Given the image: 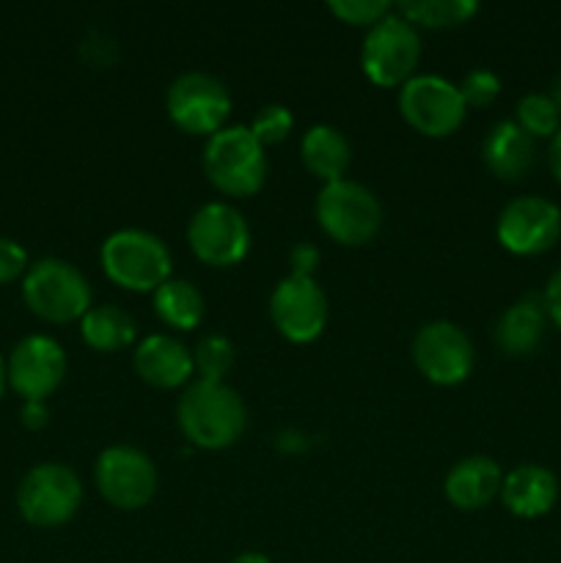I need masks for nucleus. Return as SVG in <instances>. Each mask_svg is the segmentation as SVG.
<instances>
[{
  "label": "nucleus",
  "instance_id": "obj_23",
  "mask_svg": "<svg viewBox=\"0 0 561 563\" xmlns=\"http://www.w3.org/2000/svg\"><path fill=\"white\" fill-rule=\"evenodd\" d=\"M152 302L157 317L174 330L198 328L204 319V311H207V302H204V295L198 291V286L185 278L165 280L152 295Z\"/></svg>",
  "mask_w": 561,
  "mask_h": 563
},
{
  "label": "nucleus",
  "instance_id": "obj_37",
  "mask_svg": "<svg viewBox=\"0 0 561 563\" xmlns=\"http://www.w3.org/2000/svg\"><path fill=\"white\" fill-rule=\"evenodd\" d=\"M6 385H9V383H6V361H3V357H0V394H3Z\"/></svg>",
  "mask_w": 561,
  "mask_h": 563
},
{
  "label": "nucleus",
  "instance_id": "obj_27",
  "mask_svg": "<svg viewBox=\"0 0 561 563\" xmlns=\"http://www.w3.org/2000/svg\"><path fill=\"white\" fill-rule=\"evenodd\" d=\"M292 126H295V115H292V110L286 108V104L273 102V104H264V108L253 115L248 130L253 132V137H256L262 146H273V143H280L289 137Z\"/></svg>",
  "mask_w": 561,
  "mask_h": 563
},
{
  "label": "nucleus",
  "instance_id": "obj_26",
  "mask_svg": "<svg viewBox=\"0 0 561 563\" xmlns=\"http://www.w3.org/2000/svg\"><path fill=\"white\" fill-rule=\"evenodd\" d=\"M234 344H231V339H226L220 333L204 335L196 344V350H193V366L201 374L198 379H209V383H223L226 374L234 368Z\"/></svg>",
  "mask_w": 561,
  "mask_h": 563
},
{
  "label": "nucleus",
  "instance_id": "obj_2",
  "mask_svg": "<svg viewBox=\"0 0 561 563\" xmlns=\"http://www.w3.org/2000/svg\"><path fill=\"white\" fill-rule=\"evenodd\" d=\"M204 174L223 196L245 198L262 190L267 179V154L248 124H231L207 137Z\"/></svg>",
  "mask_w": 561,
  "mask_h": 563
},
{
  "label": "nucleus",
  "instance_id": "obj_5",
  "mask_svg": "<svg viewBox=\"0 0 561 563\" xmlns=\"http://www.w3.org/2000/svg\"><path fill=\"white\" fill-rule=\"evenodd\" d=\"M317 223L324 234L339 245H366L383 225V207L366 185L352 179H339L322 185L317 192Z\"/></svg>",
  "mask_w": 561,
  "mask_h": 563
},
{
  "label": "nucleus",
  "instance_id": "obj_4",
  "mask_svg": "<svg viewBox=\"0 0 561 563\" xmlns=\"http://www.w3.org/2000/svg\"><path fill=\"white\" fill-rule=\"evenodd\" d=\"M22 300L44 322H80L91 308V286L75 264L53 256L38 258L22 278Z\"/></svg>",
  "mask_w": 561,
  "mask_h": 563
},
{
  "label": "nucleus",
  "instance_id": "obj_28",
  "mask_svg": "<svg viewBox=\"0 0 561 563\" xmlns=\"http://www.w3.org/2000/svg\"><path fill=\"white\" fill-rule=\"evenodd\" d=\"M328 9L339 16L341 22H350V25L372 27L377 25L383 16H388L394 11V3L388 0H330Z\"/></svg>",
  "mask_w": 561,
  "mask_h": 563
},
{
  "label": "nucleus",
  "instance_id": "obj_32",
  "mask_svg": "<svg viewBox=\"0 0 561 563\" xmlns=\"http://www.w3.org/2000/svg\"><path fill=\"white\" fill-rule=\"evenodd\" d=\"M542 300H544V311H548V317L553 319L556 328L561 330V267L550 275Z\"/></svg>",
  "mask_w": 561,
  "mask_h": 563
},
{
  "label": "nucleus",
  "instance_id": "obj_16",
  "mask_svg": "<svg viewBox=\"0 0 561 563\" xmlns=\"http://www.w3.org/2000/svg\"><path fill=\"white\" fill-rule=\"evenodd\" d=\"M135 372L143 383L152 388H179V385H190L193 372V352L190 346L182 344L179 339L168 333H154L138 344L135 357Z\"/></svg>",
  "mask_w": 561,
  "mask_h": 563
},
{
  "label": "nucleus",
  "instance_id": "obj_21",
  "mask_svg": "<svg viewBox=\"0 0 561 563\" xmlns=\"http://www.w3.org/2000/svg\"><path fill=\"white\" fill-rule=\"evenodd\" d=\"M300 159L306 165L308 174L322 179V185L344 179L346 168H350L352 148L350 141L341 130L330 124H314L311 130L302 135L300 143Z\"/></svg>",
  "mask_w": 561,
  "mask_h": 563
},
{
  "label": "nucleus",
  "instance_id": "obj_30",
  "mask_svg": "<svg viewBox=\"0 0 561 563\" xmlns=\"http://www.w3.org/2000/svg\"><path fill=\"white\" fill-rule=\"evenodd\" d=\"M28 253L16 240L0 236V286L14 284L16 278H25L28 273Z\"/></svg>",
  "mask_w": 561,
  "mask_h": 563
},
{
  "label": "nucleus",
  "instance_id": "obj_33",
  "mask_svg": "<svg viewBox=\"0 0 561 563\" xmlns=\"http://www.w3.org/2000/svg\"><path fill=\"white\" fill-rule=\"evenodd\" d=\"M20 418H22V427L42 429V427H47L50 410H47V405H44V401H25V405H22Z\"/></svg>",
  "mask_w": 561,
  "mask_h": 563
},
{
  "label": "nucleus",
  "instance_id": "obj_19",
  "mask_svg": "<svg viewBox=\"0 0 561 563\" xmlns=\"http://www.w3.org/2000/svg\"><path fill=\"white\" fill-rule=\"evenodd\" d=\"M482 159L498 179L515 181L531 170L537 159V141L515 119L498 121L484 135Z\"/></svg>",
  "mask_w": 561,
  "mask_h": 563
},
{
  "label": "nucleus",
  "instance_id": "obj_18",
  "mask_svg": "<svg viewBox=\"0 0 561 563\" xmlns=\"http://www.w3.org/2000/svg\"><path fill=\"white\" fill-rule=\"evenodd\" d=\"M501 500L515 517L537 520L548 515L559 500V478L542 465H520L504 476Z\"/></svg>",
  "mask_w": 561,
  "mask_h": 563
},
{
  "label": "nucleus",
  "instance_id": "obj_15",
  "mask_svg": "<svg viewBox=\"0 0 561 563\" xmlns=\"http://www.w3.org/2000/svg\"><path fill=\"white\" fill-rule=\"evenodd\" d=\"M66 374V352L50 335H25L6 361V383L25 401H44Z\"/></svg>",
  "mask_w": 561,
  "mask_h": 563
},
{
  "label": "nucleus",
  "instance_id": "obj_11",
  "mask_svg": "<svg viewBox=\"0 0 561 563\" xmlns=\"http://www.w3.org/2000/svg\"><path fill=\"white\" fill-rule=\"evenodd\" d=\"M399 110L407 124L427 137H449L468 113L460 86L440 75H413L399 88Z\"/></svg>",
  "mask_w": 561,
  "mask_h": 563
},
{
  "label": "nucleus",
  "instance_id": "obj_29",
  "mask_svg": "<svg viewBox=\"0 0 561 563\" xmlns=\"http://www.w3.org/2000/svg\"><path fill=\"white\" fill-rule=\"evenodd\" d=\"M460 93L465 108H487L498 99L501 77L493 69H473L462 77Z\"/></svg>",
  "mask_w": 561,
  "mask_h": 563
},
{
  "label": "nucleus",
  "instance_id": "obj_17",
  "mask_svg": "<svg viewBox=\"0 0 561 563\" xmlns=\"http://www.w3.org/2000/svg\"><path fill=\"white\" fill-rule=\"evenodd\" d=\"M504 473L493 456L473 454L457 462L446 476V498L451 506L462 511H479L493 504L501 495Z\"/></svg>",
  "mask_w": 561,
  "mask_h": 563
},
{
  "label": "nucleus",
  "instance_id": "obj_7",
  "mask_svg": "<svg viewBox=\"0 0 561 563\" xmlns=\"http://www.w3.org/2000/svg\"><path fill=\"white\" fill-rule=\"evenodd\" d=\"M418 58H421V36H418V27L410 25L396 11L383 16L363 36L361 69L380 88L405 86L416 75Z\"/></svg>",
  "mask_w": 561,
  "mask_h": 563
},
{
  "label": "nucleus",
  "instance_id": "obj_22",
  "mask_svg": "<svg viewBox=\"0 0 561 563\" xmlns=\"http://www.w3.org/2000/svg\"><path fill=\"white\" fill-rule=\"evenodd\" d=\"M80 335L91 350L119 352L138 335V324L121 306H91L80 319Z\"/></svg>",
  "mask_w": 561,
  "mask_h": 563
},
{
  "label": "nucleus",
  "instance_id": "obj_10",
  "mask_svg": "<svg viewBox=\"0 0 561 563\" xmlns=\"http://www.w3.org/2000/svg\"><path fill=\"white\" fill-rule=\"evenodd\" d=\"M94 482L113 509L138 511L157 493V467L135 445H110L94 465Z\"/></svg>",
  "mask_w": 561,
  "mask_h": 563
},
{
  "label": "nucleus",
  "instance_id": "obj_36",
  "mask_svg": "<svg viewBox=\"0 0 561 563\" xmlns=\"http://www.w3.org/2000/svg\"><path fill=\"white\" fill-rule=\"evenodd\" d=\"M550 97H553L556 108H559V113H561V71H559V77H556V82H553V93H550Z\"/></svg>",
  "mask_w": 561,
  "mask_h": 563
},
{
  "label": "nucleus",
  "instance_id": "obj_12",
  "mask_svg": "<svg viewBox=\"0 0 561 563\" xmlns=\"http://www.w3.org/2000/svg\"><path fill=\"white\" fill-rule=\"evenodd\" d=\"M413 363L435 385H460L476 366V350L460 324L449 319L427 322L413 339Z\"/></svg>",
  "mask_w": 561,
  "mask_h": 563
},
{
  "label": "nucleus",
  "instance_id": "obj_14",
  "mask_svg": "<svg viewBox=\"0 0 561 563\" xmlns=\"http://www.w3.org/2000/svg\"><path fill=\"white\" fill-rule=\"evenodd\" d=\"M270 319L292 344L317 341L328 324L324 289L314 278H297V275L278 280L270 295Z\"/></svg>",
  "mask_w": 561,
  "mask_h": 563
},
{
  "label": "nucleus",
  "instance_id": "obj_9",
  "mask_svg": "<svg viewBox=\"0 0 561 563\" xmlns=\"http://www.w3.org/2000/svg\"><path fill=\"white\" fill-rule=\"evenodd\" d=\"M187 242L198 262L209 267H234L251 251V225L229 201H209L187 225Z\"/></svg>",
  "mask_w": 561,
  "mask_h": 563
},
{
  "label": "nucleus",
  "instance_id": "obj_20",
  "mask_svg": "<svg viewBox=\"0 0 561 563\" xmlns=\"http://www.w3.org/2000/svg\"><path fill=\"white\" fill-rule=\"evenodd\" d=\"M544 324H548V311L544 300L539 297H522L515 306L501 313L495 324V344L504 355L526 357L539 350L544 339Z\"/></svg>",
  "mask_w": 561,
  "mask_h": 563
},
{
  "label": "nucleus",
  "instance_id": "obj_31",
  "mask_svg": "<svg viewBox=\"0 0 561 563\" xmlns=\"http://www.w3.org/2000/svg\"><path fill=\"white\" fill-rule=\"evenodd\" d=\"M319 258H322V253H319L317 245H311V242H297L289 253L292 275H297V278H314V273L319 267Z\"/></svg>",
  "mask_w": 561,
  "mask_h": 563
},
{
  "label": "nucleus",
  "instance_id": "obj_3",
  "mask_svg": "<svg viewBox=\"0 0 561 563\" xmlns=\"http://www.w3.org/2000/svg\"><path fill=\"white\" fill-rule=\"evenodd\" d=\"M105 275L127 291H157L170 278V251L157 234L143 229L113 231L99 251Z\"/></svg>",
  "mask_w": 561,
  "mask_h": 563
},
{
  "label": "nucleus",
  "instance_id": "obj_25",
  "mask_svg": "<svg viewBox=\"0 0 561 563\" xmlns=\"http://www.w3.org/2000/svg\"><path fill=\"white\" fill-rule=\"evenodd\" d=\"M515 121L537 141V137H553L561 130V113L550 93H526L517 102Z\"/></svg>",
  "mask_w": 561,
  "mask_h": 563
},
{
  "label": "nucleus",
  "instance_id": "obj_1",
  "mask_svg": "<svg viewBox=\"0 0 561 563\" xmlns=\"http://www.w3.org/2000/svg\"><path fill=\"white\" fill-rule=\"evenodd\" d=\"M179 429L193 445L220 451L234 445L248 427V410L242 396L226 383L196 379L179 396L176 407Z\"/></svg>",
  "mask_w": 561,
  "mask_h": 563
},
{
  "label": "nucleus",
  "instance_id": "obj_13",
  "mask_svg": "<svg viewBox=\"0 0 561 563\" xmlns=\"http://www.w3.org/2000/svg\"><path fill=\"white\" fill-rule=\"evenodd\" d=\"M495 234L515 256H539L559 242L561 209L542 196H520L501 209Z\"/></svg>",
  "mask_w": 561,
  "mask_h": 563
},
{
  "label": "nucleus",
  "instance_id": "obj_34",
  "mask_svg": "<svg viewBox=\"0 0 561 563\" xmlns=\"http://www.w3.org/2000/svg\"><path fill=\"white\" fill-rule=\"evenodd\" d=\"M548 163L550 170H553L556 181L561 185V130L550 137V148H548Z\"/></svg>",
  "mask_w": 561,
  "mask_h": 563
},
{
  "label": "nucleus",
  "instance_id": "obj_24",
  "mask_svg": "<svg viewBox=\"0 0 561 563\" xmlns=\"http://www.w3.org/2000/svg\"><path fill=\"white\" fill-rule=\"evenodd\" d=\"M394 11L416 27H454L471 20L479 11V3L476 0H413V3L405 0L396 3Z\"/></svg>",
  "mask_w": 561,
  "mask_h": 563
},
{
  "label": "nucleus",
  "instance_id": "obj_8",
  "mask_svg": "<svg viewBox=\"0 0 561 563\" xmlns=\"http://www.w3.org/2000/svg\"><path fill=\"white\" fill-rule=\"evenodd\" d=\"M170 121L187 135L212 137L226 126L231 113V93L209 71H185L165 93Z\"/></svg>",
  "mask_w": 561,
  "mask_h": 563
},
{
  "label": "nucleus",
  "instance_id": "obj_6",
  "mask_svg": "<svg viewBox=\"0 0 561 563\" xmlns=\"http://www.w3.org/2000/svg\"><path fill=\"white\" fill-rule=\"evenodd\" d=\"M82 506V482L61 462L31 467L16 487V509L33 528L66 526Z\"/></svg>",
  "mask_w": 561,
  "mask_h": 563
},
{
  "label": "nucleus",
  "instance_id": "obj_35",
  "mask_svg": "<svg viewBox=\"0 0 561 563\" xmlns=\"http://www.w3.org/2000/svg\"><path fill=\"white\" fill-rule=\"evenodd\" d=\"M231 563H273V561H270L264 553H242V555H237Z\"/></svg>",
  "mask_w": 561,
  "mask_h": 563
}]
</instances>
